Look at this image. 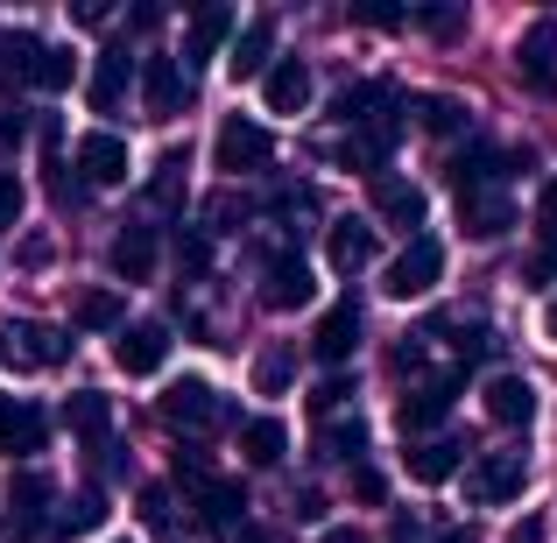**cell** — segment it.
Returning <instances> with one entry per match:
<instances>
[{
  "mask_svg": "<svg viewBox=\"0 0 557 543\" xmlns=\"http://www.w3.org/2000/svg\"><path fill=\"white\" fill-rule=\"evenodd\" d=\"M269 163H275V135L255 113H226V121H219V141H212V170L247 177V170H269Z\"/></svg>",
  "mask_w": 557,
  "mask_h": 543,
  "instance_id": "cell-1",
  "label": "cell"
},
{
  "mask_svg": "<svg viewBox=\"0 0 557 543\" xmlns=\"http://www.w3.org/2000/svg\"><path fill=\"white\" fill-rule=\"evenodd\" d=\"M0 360H8L14 374H50V367L71 360V332L36 325V318H14V325L0 332Z\"/></svg>",
  "mask_w": 557,
  "mask_h": 543,
  "instance_id": "cell-2",
  "label": "cell"
},
{
  "mask_svg": "<svg viewBox=\"0 0 557 543\" xmlns=\"http://www.w3.org/2000/svg\"><path fill=\"white\" fill-rule=\"evenodd\" d=\"M437 283H445V247L437 240H409L403 255L381 269V289H388L395 304H417L423 289H437Z\"/></svg>",
  "mask_w": 557,
  "mask_h": 543,
  "instance_id": "cell-3",
  "label": "cell"
},
{
  "mask_svg": "<svg viewBox=\"0 0 557 543\" xmlns=\"http://www.w3.org/2000/svg\"><path fill=\"white\" fill-rule=\"evenodd\" d=\"M50 508H57V480L36 473V466H22V473L8 480V530L22 543L42 536V530H50Z\"/></svg>",
  "mask_w": 557,
  "mask_h": 543,
  "instance_id": "cell-4",
  "label": "cell"
},
{
  "mask_svg": "<svg viewBox=\"0 0 557 543\" xmlns=\"http://www.w3.org/2000/svg\"><path fill=\"white\" fill-rule=\"evenodd\" d=\"M522 480H530L522 452H487V459H473V473H466V502H473V508L516 502V494H522Z\"/></svg>",
  "mask_w": 557,
  "mask_h": 543,
  "instance_id": "cell-5",
  "label": "cell"
},
{
  "mask_svg": "<svg viewBox=\"0 0 557 543\" xmlns=\"http://www.w3.org/2000/svg\"><path fill=\"white\" fill-rule=\"evenodd\" d=\"M156 403H163V417L184 423V431H205V423L226 417V395H219L212 381H198V374H177L163 395H156Z\"/></svg>",
  "mask_w": 557,
  "mask_h": 543,
  "instance_id": "cell-6",
  "label": "cell"
},
{
  "mask_svg": "<svg viewBox=\"0 0 557 543\" xmlns=\"http://www.w3.org/2000/svg\"><path fill=\"white\" fill-rule=\"evenodd\" d=\"M318 297V275L304 255H269V269H261V304L269 311H304V304Z\"/></svg>",
  "mask_w": 557,
  "mask_h": 543,
  "instance_id": "cell-7",
  "label": "cell"
},
{
  "mask_svg": "<svg viewBox=\"0 0 557 543\" xmlns=\"http://www.w3.org/2000/svg\"><path fill=\"white\" fill-rule=\"evenodd\" d=\"M480 403H487L494 431H530V423H536V388L522 374H494L487 388H480Z\"/></svg>",
  "mask_w": 557,
  "mask_h": 543,
  "instance_id": "cell-8",
  "label": "cell"
},
{
  "mask_svg": "<svg viewBox=\"0 0 557 543\" xmlns=\"http://www.w3.org/2000/svg\"><path fill=\"white\" fill-rule=\"evenodd\" d=\"M71 170H78V177L92 184V190L127 184V141H121V135H107V127H92V135L78 141V163H71Z\"/></svg>",
  "mask_w": 557,
  "mask_h": 543,
  "instance_id": "cell-9",
  "label": "cell"
},
{
  "mask_svg": "<svg viewBox=\"0 0 557 543\" xmlns=\"http://www.w3.org/2000/svg\"><path fill=\"white\" fill-rule=\"evenodd\" d=\"M156 247H163V233H156L149 219L121 226V233H113V247H107L113 275H121V283H149V275H156Z\"/></svg>",
  "mask_w": 557,
  "mask_h": 543,
  "instance_id": "cell-10",
  "label": "cell"
},
{
  "mask_svg": "<svg viewBox=\"0 0 557 543\" xmlns=\"http://www.w3.org/2000/svg\"><path fill=\"white\" fill-rule=\"evenodd\" d=\"M141 99H149V113H156V121H177V113H184L190 85H184V64H177V57H163V50H156L149 64H141Z\"/></svg>",
  "mask_w": 557,
  "mask_h": 543,
  "instance_id": "cell-11",
  "label": "cell"
},
{
  "mask_svg": "<svg viewBox=\"0 0 557 543\" xmlns=\"http://www.w3.org/2000/svg\"><path fill=\"white\" fill-rule=\"evenodd\" d=\"M451 403H459V374H431L417 381V388L403 395V431H431V423L451 417Z\"/></svg>",
  "mask_w": 557,
  "mask_h": 543,
  "instance_id": "cell-12",
  "label": "cell"
},
{
  "mask_svg": "<svg viewBox=\"0 0 557 543\" xmlns=\"http://www.w3.org/2000/svg\"><path fill=\"white\" fill-rule=\"evenodd\" d=\"M325 261L339 275H360L374 261V226H368V219H354V212L332 219V226H325Z\"/></svg>",
  "mask_w": 557,
  "mask_h": 543,
  "instance_id": "cell-13",
  "label": "cell"
},
{
  "mask_svg": "<svg viewBox=\"0 0 557 543\" xmlns=\"http://www.w3.org/2000/svg\"><path fill=\"white\" fill-rule=\"evenodd\" d=\"M113 360H121V374L149 381L156 367L170 360V325H127V332H121V346H113Z\"/></svg>",
  "mask_w": 557,
  "mask_h": 543,
  "instance_id": "cell-14",
  "label": "cell"
},
{
  "mask_svg": "<svg viewBox=\"0 0 557 543\" xmlns=\"http://www.w3.org/2000/svg\"><path fill=\"white\" fill-rule=\"evenodd\" d=\"M261 92H269V113H304L311 107V64H304V57H275Z\"/></svg>",
  "mask_w": 557,
  "mask_h": 543,
  "instance_id": "cell-15",
  "label": "cell"
},
{
  "mask_svg": "<svg viewBox=\"0 0 557 543\" xmlns=\"http://www.w3.org/2000/svg\"><path fill=\"white\" fill-rule=\"evenodd\" d=\"M516 71L530 85H550L557 78V22L550 14H536L530 28H522V42H516Z\"/></svg>",
  "mask_w": 557,
  "mask_h": 543,
  "instance_id": "cell-16",
  "label": "cell"
},
{
  "mask_svg": "<svg viewBox=\"0 0 557 543\" xmlns=\"http://www.w3.org/2000/svg\"><path fill=\"white\" fill-rule=\"evenodd\" d=\"M459 226L473 233V240H502V233L516 226V205H508L502 190H466L459 198Z\"/></svg>",
  "mask_w": 557,
  "mask_h": 543,
  "instance_id": "cell-17",
  "label": "cell"
},
{
  "mask_svg": "<svg viewBox=\"0 0 557 543\" xmlns=\"http://www.w3.org/2000/svg\"><path fill=\"white\" fill-rule=\"evenodd\" d=\"M403 466H409V480H423V488H445V480L466 466V445L459 437H423V445H409Z\"/></svg>",
  "mask_w": 557,
  "mask_h": 543,
  "instance_id": "cell-18",
  "label": "cell"
},
{
  "mask_svg": "<svg viewBox=\"0 0 557 543\" xmlns=\"http://www.w3.org/2000/svg\"><path fill=\"white\" fill-rule=\"evenodd\" d=\"M127 85H135V57L127 50H99L92 78H85V92H92V113H113L127 99Z\"/></svg>",
  "mask_w": 557,
  "mask_h": 543,
  "instance_id": "cell-19",
  "label": "cell"
},
{
  "mask_svg": "<svg viewBox=\"0 0 557 543\" xmlns=\"http://www.w3.org/2000/svg\"><path fill=\"white\" fill-rule=\"evenodd\" d=\"M354 346H360V311H354V304H332V311L318 318V332H311V354L325 367H339Z\"/></svg>",
  "mask_w": 557,
  "mask_h": 543,
  "instance_id": "cell-20",
  "label": "cell"
},
{
  "mask_svg": "<svg viewBox=\"0 0 557 543\" xmlns=\"http://www.w3.org/2000/svg\"><path fill=\"white\" fill-rule=\"evenodd\" d=\"M190 502H198V522H205V530H240V508H247L240 480H198V488H190Z\"/></svg>",
  "mask_w": 557,
  "mask_h": 543,
  "instance_id": "cell-21",
  "label": "cell"
},
{
  "mask_svg": "<svg viewBox=\"0 0 557 543\" xmlns=\"http://www.w3.org/2000/svg\"><path fill=\"white\" fill-rule=\"evenodd\" d=\"M226 36H233V8H219V0H212V8H198V14H190V28H184V64L205 71Z\"/></svg>",
  "mask_w": 557,
  "mask_h": 543,
  "instance_id": "cell-22",
  "label": "cell"
},
{
  "mask_svg": "<svg viewBox=\"0 0 557 543\" xmlns=\"http://www.w3.org/2000/svg\"><path fill=\"white\" fill-rule=\"evenodd\" d=\"M269 57H275V22L261 14V22L240 28V42H233L226 71H233V78H269Z\"/></svg>",
  "mask_w": 557,
  "mask_h": 543,
  "instance_id": "cell-23",
  "label": "cell"
},
{
  "mask_svg": "<svg viewBox=\"0 0 557 543\" xmlns=\"http://www.w3.org/2000/svg\"><path fill=\"white\" fill-rule=\"evenodd\" d=\"M508 163H516L508 149H494V141H480V149H466L459 163H451V190H459V198H466V190H487L494 177H508Z\"/></svg>",
  "mask_w": 557,
  "mask_h": 543,
  "instance_id": "cell-24",
  "label": "cell"
},
{
  "mask_svg": "<svg viewBox=\"0 0 557 543\" xmlns=\"http://www.w3.org/2000/svg\"><path fill=\"white\" fill-rule=\"evenodd\" d=\"M184 184H190V149H170L163 163H156V177H149V212H177L184 205Z\"/></svg>",
  "mask_w": 557,
  "mask_h": 543,
  "instance_id": "cell-25",
  "label": "cell"
},
{
  "mask_svg": "<svg viewBox=\"0 0 557 543\" xmlns=\"http://www.w3.org/2000/svg\"><path fill=\"white\" fill-rule=\"evenodd\" d=\"M240 452H247V466H283V452H289L283 417H247L240 423Z\"/></svg>",
  "mask_w": 557,
  "mask_h": 543,
  "instance_id": "cell-26",
  "label": "cell"
},
{
  "mask_svg": "<svg viewBox=\"0 0 557 543\" xmlns=\"http://www.w3.org/2000/svg\"><path fill=\"white\" fill-rule=\"evenodd\" d=\"M374 205H381V219H388V226H423V212H431V198H423L417 184H395V177L374 184Z\"/></svg>",
  "mask_w": 557,
  "mask_h": 543,
  "instance_id": "cell-27",
  "label": "cell"
},
{
  "mask_svg": "<svg viewBox=\"0 0 557 543\" xmlns=\"http://www.w3.org/2000/svg\"><path fill=\"white\" fill-rule=\"evenodd\" d=\"M71 78H78V50H64V42H42L36 64H28V85H42V92H64Z\"/></svg>",
  "mask_w": 557,
  "mask_h": 543,
  "instance_id": "cell-28",
  "label": "cell"
},
{
  "mask_svg": "<svg viewBox=\"0 0 557 543\" xmlns=\"http://www.w3.org/2000/svg\"><path fill=\"white\" fill-rule=\"evenodd\" d=\"M374 107H395V92H388V85H346V92L339 99H332V121H346V127H354V121H374Z\"/></svg>",
  "mask_w": 557,
  "mask_h": 543,
  "instance_id": "cell-29",
  "label": "cell"
},
{
  "mask_svg": "<svg viewBox=\"0 0 557 543\" xmlns=\"http://www.w3.org/2000/svg\"><path fill=\"white\" fill-rule=\"evenodd\" d=\"M346 403H354V381H346V374H332V381H318V388H311V395H304V409H311V423H318V431H332V423H339V417H346Z\"/></svg>",
  "mask_w": 557,
  "mask_h": 543,
  "instance_id": "cell-30",
  "label": "cell"
},
{
  "mask_svg": "<svg viewBox=\"0 0 557 543\" xmlns=\"http://www.w3.org/2000/svg\"><path fill=\"white\" fill-rule=\"evenodd\" d=\"M64 423L85 437V445H99L107 437V423H113V409H107V395L99 388H85V395H71V409H64Z\"/></svg>",
  "mask_w": 557,
  "mask_h": 543,
  "instance_id": "cell-31",
  "label": "cell"
},
{
  "mask_svg": "<svg viewBox=\"0 0 557 543\" xmlns=\"http://www.w3.org/2000/svg\"><path fill=\"white\" fill-rule=\"evenodd\" d=\"M42 445H50V409L22 403V417H14V431L0 437V452H14V459H28V452H42Z\"/></svg>",
  "mask_w": 557,
  "mask_h": 543,
  "instance_id": "cell-32",
  "label": "cell"
},
{
  "mask_svg": "<svg viewBox=\"0 0 557 543\" xmlns=\"http://www.w3.org/2000/svg\"><path fill=\"white\" fill-rule=\"evenodd\" d=\"M417 127L423 135H466V127H473V107H466V99H423Z\"/></svg>",
  "mask_w": 557,
  "mask_h": 543,
  "instance_id": "cell-33",
  "label": "cell"
},
{
  "mask_svg": "<svg viewBox=\"0 0 557 543\" xmlns=\"http://www.w3.org/2000/svg\"><path fill=\"white\" fill-rule=\"evenodd\" d=\"M92 522H107V494H71V502L50 516V530L57 536H85Z\"/></svg>",
  "mask_w": 557,
  "mask_h": 543,
  "instance_id": "cell-34",
  "label": "cell"
},
{
  "mask_svg": "<svg viewBox=\"0 0 557 543\" xmlns=\"http://www.w3.org/2000/svg\"><path fill=\"white\" fill-rule=\"evenodd\" d=\"M289 381H297V360H289V346H269V354H255V388H261V395H283Z\"/></svg>",
  "mask_w": 557,
  "mask_h": 543,
  "instance_id": "cell-35",
  "label": "cell"
},
{
  "mask_svg": "<svg viewBox=\"0 0 557 543\" xmlns=\"http://www.w3.org/2000/svg\"><path fill=\"white\" fill-rule=\"evenodd\" d=\"M318 452H325V459H360V452H368V423H332V431H318Z\"/></svg>",
  "mask_w": 557,
  "mask_h": 543,
  "instance_id": "cell-36",
  "label": "cell"
},
{
  "mask_svg": "<svg viewBox=\"0 0 557 543\" xmlns=\"http://www.w3.org/2000/svg\"><path fill=\"white\" fill-rule=\"evenodd\" d=\"M78 325H85V332L121 325V297H113V289H85V297H78Z\"/></svg>",
  "mask_w": 557,
  "mask_h": 543,
  "instance_id": "cell-37",
  "label": "cell"
},
{
  "mask_svg": "<svg viewBox=\"0 0 557 543\" xmlns=\"http://www.w3.org/2000/svg\"><path fill=\"white\" fill-rule=\"evenodd\" d=\"M14 261H22V269H28V275H36V269H50V261H57V247H50V233H28V240H22V247H14Z\"/></svg>",
  "mask_w": 557,
  "mask_h": 543,
  "instance_id": "cell-38",
  "label": "cell"
},
{
  "mask_svg": "<svg viewBox=\"0 0 557 543\" xmlns=\"http://www.w3.org/2000/svg\"><path fill=\"white\" fill-rule=\"evenodd\" d=\"M177 261H184V275H205V261H212V240H205V233H184V240H177Z\"/></svg>",
  "mask_w": 557,
  "mask_h": 543,
  "instance_id": "cell-39",
  "label": "cell"
},
{
  "mask_svg": "<svg viewBox=\"0 0 557 543\" xmlns=\"http://www.w3.org/2000/svg\"><path fill=\"white\" fill-rule=\"evenodd\" d=\"M141 522H149V530H170V488H141Z\"/></svg>",
  "mask_w": 557,
  "mask_h": 543,
  "instance_id": "cell-40",
  "label": "cell"
},
{
  "mask_svg": "<svg viewBox=\"0 0 557 543\" xmlns=\"http://www.w3.org/2000/svg\"><path fill=\"white\" fill-rule=\"evenodd\" d=\"M423 28L451 42V36H459V28H466V14H459V8H423Z\"/></svg>",
  "mask_w": 557,
  "mask_h": 543,
  "instance_id": "cell-41",
  "label": "cell"
},
{
  "mask_svg": "<svg viewBox=\"0 0 557 543\" xmlns=\"http://www.w3.org/2000/svg\"><path fill=\"white\" fill-rule=\"evenodd\" d=\"M360 22H368V28H395V22H403V8H395V0H360Z\"/></svg>",
  "mask_w": 557,
  "mask_h": 543,
  "instance_id": "cell-42",
  "label": "cell"
},
{
  "mask_svg": "<svg viewBox=\"0 0 557 543\" xmlns=\"http://www.w3.org/2000/svg\"><path fill=\"white\" fill-rule=\"evenodd\" d=\"M22 219V184H14V170H0V226H14Z\"/></svg>",
  "mask_w": 557,
  "mask_h": 543,
  "instance_id": "cell-43",
  "label": "cell"
},
{
  "mask_svg": "<svg viewBox=\"0 0 557 543\" xmlns=\"http://www.w3.org/2000/svg\"><path fill=\"white\" fill-rule=\"evenodd\" d=\"M354 494L360 502H388V480H381L374 466H354Z\"/></svg>",
  "mask_w": 557,
  "mask_h": 543,
  "instance_id": "cell-44",
  "label": "cell"
},
{
  "mask_svg": "<svg viewBox=\"0 0 557 543\" xmlns=\"http://www.w3.org/2000/svg\"><path fill=\"white\" fill-rule=\"evenodd\" d=\"M536 219H544V233L557 226V177H550L544 190H536Z\"/></svg>",
  "mask_w": 557,
  "mask_h": 543,
  "instance_id": "cell-45",
  "label": "cell"
},
{
  "mask_svg": "<svg viewBox=\"0 0 557 543\" xmlns=\"http://www.w3.org/2000/svg\"><path fill=\"white\" fill-rule=\"evenodd\" d=\"M318 543H374V536H368V530H354V522H332V530L318 536Z\"/></svg>",
  "mask_w": 557,
  "mask_h": 543,
  "instance_id": "cell-46",
  "label": "cell"
},
{
  "mask_svg": "<svg viewBox=\"0 0 557 543\" xmlns=\"http://www.w3.org/2000/svg\"><path fill=\"white\" fill-rule=\"evenodd\" d=\"M14 417H22V395H8V388H0V437L14 431Z\"/></svg>",
  "mask_w": 557,
  "mask_h": 543,
  "instance_id": "cell-47",
  "label": "cell"
},
{
  "mask_svg": "<svg viewBox=\"0 0 557 543\" xmlns=\"http://www.w3.org/2000/svg\"><path fill=\"white\" fill-rule=\"evenodd\" d=\"M127 22H135V28H156V22H163V0H141V8L127 14Z\"/></svg>",
  "mask_w": 557,
  "mask_h": 543,
  "instance_id": "cell-48",
  "label": "cell"
},
{
  "mask_svg": "<svg viewBox=\"0 0 557 543\" xmlns=\"http://www.w3.org/2000/svg\"><path fill=\"white\" fill-rule=\"evenodd\" d=\"M508 543H544V522H516V536Z\"/></svg>",
  "mask_w": 557,
  "mask_h": 543,
  "instance_id": "cell-49",
  "label": "cell"
},
{
  "mask_svg": "<svg viewBox=\"0 0 557 543\" xmlns=\"http://www.w3.org/2000/svg\"><path fill=\"white\" fill-rule=\"evenodd\" d=\"M240 543H275V536L261 530V522H240Z\"/></svg>",
  "mask_w": 557,
  "mask_h": 543,
  "instance_id": "cell-50",
  "label": "cell"
},
{
  "mask_svg": "<svg viewBox=\"0 0 557 543\" xmlns=\"http://www.w3.org/2000/svg\"><path fill=\"white\" fill-rule=\"evenodd\" d=\"M544 340H557V297L544 304Z\"/></svg>",
  "mask_w": 557,
  "mask_h": 543,
  "instance_id": "cell-51",
  "label": "cell"
},
{
  "mask_svg": "<svg viewBox=\"0 0 557 543\" xmlns=\"http://www.w3.org/2000/svg\"><path fill=\"white\" fill-rule=\"evenodd\" d=\"M437 543H466V530H451V536H437Z\"/></svg>",
  "mask_w": 557,
  "mask_h": 543,
  "instance_id": "cell-52",
  "label": "cell"
}]
</instances>
